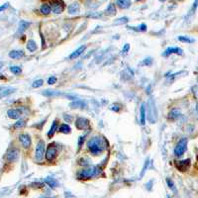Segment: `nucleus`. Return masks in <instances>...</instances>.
Here are the masks:
<instances>
[{
	"label": "nucleus",
	"mask_w": 198,
	"mask_h": 198,
	"mask_svg": "<svg viewBox=\"0 0 198 198\" xmlns=\"http://www.w3.org/2000/svg\"><path fill=\"white\" fill-rule=\"evenodd\" d=\"M87 147L89 152L93 155H99L106 150L107 142H106L105 138L101 137V136H94L88 140Z\"/></svg>",
	"instance_id": "obj_1"
},
{
	"label": "nucleus",
	"mask_w": 198,
	"mask_h": 198,
	"mask_svg": "<svg viewBox=\"0 0 198 198\" xmlns=\"http://www.w3.org/2000/svg\"><path fill=\"white\" fill-rule=\"evenodd\" d=\"M98 168H94V166H87V168H83L81 170H78L76 173V178L79 180H86L92 178L94 176L98 175V172H100Z\"/></svg>",
	"instance_id": "obj_2"
},
{
	"label": "nucleus",
	"mask_w": 198,
	"mask_h": 198,
	"mask_svg": "<svg viewBox=\"0 0 198 198\" xmlns=\"http://www.w3.org/2000/svg\"><path fill=\"white\" fill-rule=\"evenodd\" d=\"M187 139L186 138H182L181 140L176 144L174 148V155L175 157H181L183 155V153L187 150Z\"/></svg>",
	"instance_id": "obj_3"
},
{
	"label": "nucleus",
	"mask_w": 198,
	"mask_h": 198,
	"mask_svg": "<svg viewBox=\"0 0 198 198\" xmlns=\"http://www.w3.org/2000/svg\"><path fill=\"white\" fill-rule=\"evenodd\" d=\"M46 155V149H45V142L40 140L36 147V153H35V157L38 162H41L43 159L44 155Z\"/></svg>",
	"instance_id": "obj_4"
},
{
	"label": "nucleus",
	"mask_w": 198,
	"mask_h": 198,
	"mask_svg": "<svg viewBox=\"0 0 198 198\" xmlns=\"http://www.w3.org/2000/svg\"><path fill=\"white\" fill-rule=\"evenodd\" d=\"M46 159L48 162H54L55 159V157H57V147H55V145H50V146L48 147V149H47L46 151Z\"/></svg>",
	"instance_id": "obj_5"
},
{
	"label": "nucleus",
	"mask_w": 198,
	"mask_h": 198,
	"mask_svg": "<svg viewBox=\"0 0 198 198\" xmlns=\"http://www.w3.org/2000/svg\"><path fill=\"white\" fill-rule=\"evenodd\" d=\"M89 120L83 117H78L75 121V127L78 130H87L89 128Z\"/></svg>",
	"instance_id": "obj_6"
},
{
	"label": "nucleus",
	"mask_w": 198,
	"mask_h": 198,
	"mask_svg": "<svg viewBox=\"0 0 198 198\" xmlns=\"http://www.w3.org/2000/svg\"><path fill=\"white\" fill-rule=\"evenodd\" d=\"M149 105H150V107H149V120H150V122H152V123H155V121H157V108H155V104H153V100L151 99L150 101H149Z\"/></svg>",
	"instance_id": "obj_7"
},
{
	"label": "nucleus",
	"mask_w": 198,
	"mask_h": 198,
	"mask_svg": "<svg viewBox=\"0 0 198 198\" xmlns=\"http://www.w3.org/2000/svg\"><path fill=\"white\" fill-rule=\"evenodd\" d=\"M51 8H52L53 12L55 13V14H61V13L64 12V3L61 0H54V1H52Z\"/></svg>",
	"instance_id": "obj_8"
},
{
	"label": "nucleus",
	"mask_w": 198,
	"mask_h": 198,
	"mask_svg": "<svg viewBox=\"0 0 198 198\" xmlns=\"http://www.w3.org/2000/svg\"><path fill=\"white\" fill-rule=\"evenodd\" d=\"M19 157V150L18 149H11L6 153V159L9 162H14Z\"/></svg>",
	"instance_id": "obj_9"
},
{
	"label": "nucleus",
	"mask_w": 198,
	"mask_h": 198,
	"mask_svg": "<svg viewBox=\"0 0 198 198\" xmlns=\"http://www.w3.org/2000/svg\"><path fill=\"white\" fill-rule=\"evenodd\" d=\"M19 142L22 145V147L25 149L30 148L31 145H32V140H31V137L28 134L19 135Z\"/></svg>",
	"instance_id": "obj_10"
},
{
	"label": "nucleus",
	"mask_w": 198,
	"mask_h": 198,
	"mask_svg": "<svg viewBox=\"0 0 198 198\" xmlns=\"http://www.w3.org/2000/svg\"><path fill=\"white\" fill-rule=\"evenodd\" d=\"M175 166L177 168V170L180 171H186L190 166V159H184V161H179L175 162Z\"/></svg>",
	"instance_id": "obj_11"
},
{
	"label": "nucleus",
	"mask_w": 198,
	"mask_h": 198,
	"mask_svg": "<svg viewBox=\"0 0 198 198\" xmlns=\"http://www.w3.org/2000/svg\"><path fill=\"white\" fill-rule=\"evenodd\" d=\"M171 54H176L178 55H181L183 54V51H182V49L177 48V47H172V48L170 47V48H168L164 51L162 55H164V57H168V55H170Z\"/></svg>",
	"instance_id": "obj_12"
},
{
	"label": "nucleus",
	"mask_w": 198,
	"mask_h": 198,
	"mask_svg": "<svg viewBox=\"0 0 198 198\" xmlns=\"http://www.w3.org/2000/svg\"><path fill=\"white\" fill-rule=\"evenodd\" d=\"M16 89L13 87H5V86H0V99L4 98V97L8 96V95L12 94L15 92Z\"/></svg>",
	"instance_id": "obj_13"
},
{
	"label": "nucleus",
	"mask_w": 198,
	"mask_h": 198,
	"mask_svg": "<svg viewBox=\"0 0 198 198\" xmlns=\"http://www.w3.org/2000/svg\"><path fill=\"white\" fill-rule=\"evenodd\" d=\"M70 107L72 109H85L87 107V104L83 100H74L70 104Z\"/></svg>",
	"instance_id": "obj_14"
},
{
	"label": "nucleus",
	"mask_w": 198,
	"mask_h": 198,
	"mask_svg": "<svg viewBox=\"0 0 198 198\" xmlns=\"http://www.w3.org/2000/svg\"><path fill=\"white\" fill-rule=\"evenodd\" d=\"M86 50V46L83 45L81 47H79L78 49H76V50L74 51V52L72 53V55H70V59H77L78 57H80V55L83 54L84 51Z\"/></svg>",
	"instance_id": "obj_15"
},
{
	"label": "nucleus",
	"mask_w": 198,
	"mask_h": 198,
	"mask_svg": "<svg viewBox=\"0 0 198 198\" xmlns=\"http://www.w3.org/2000/svg\"><path fill=\"white\" fill-rule=\"evenodd\" d=\"M79 10H80V6H79V4L77 3V2H73V3L70 4L68 8V12L70 13V15L77 14V13L79 12Z\"/></svg>",
	"instance_id": "obj_16"
},
{
	"label": "nucleus",
	"mask_w": 198,
	"mask_h": 198,
	"mask_svg": "<svg viewBox=\"0 0 198 198\" xmlns=\"http://www.w3.org/2000/svg\"><path fill=\"white\" fill-rule=\"evenodd\" d=\"M147 109H146V104L143 103L140 108V122L141 125H145L146 124V118H147Z\"/></svg>",
	"instance_id": "obj_17"
},
{
	"label": "nucleus",
	"mask_w": 198,
	"mask_h": 198,
	"mask_svg": "<svg viewBox=\"0 0 198 198\" xmlns=\"http://www.w3.org/2000/svg\"><path fill=\"white\" fill-rule=\"evenodd\" d=\"M131 0H116V5L120 9H128L131 6Z\"/></svg>",
	"instance_id": "obj_18"
},
{
	"label": "nucleus",
	"mask_w": 198,
	"mask_h": 198,
	"mask_svg": "<svg viewBox=\"0 0 198 198\" xmlns=\"http://www.w3.org/2000/svg\"><path fill=\"white\" fill-rule=\"evenodd\" d=\"M57 126H59V120L55 119L54 122H53L52 126H51L50 131L48 132V137L49 138H53L54 135L55 134V132L57 131Z\"/></svg>",
	"instance_id": "obj_19"
},
{
	"label": "nucleus",
	"mask_w": 198,
	"mask_h": 198,
	"mask_svg": "<svg viewBox=\"0 0 198 198\" xmlns=\"http://www.w3.org/2000/svg\"><path fill=\"white\" fill-rule=\"evenodd\" d=\"M7 115L11 119H19L20 116H21V112L18 109H10V110L7 111Z\"/></svg>",
	"instance_id": "obj_20"
},
{
	"label": "nucleus",
	"mask_w": 198,
	"mask_h": 198,
	"mask_svg": "<svg viewBox=\"0 0 198 198\" xmlns=\"http://www.w3.org/2000/svg\"><path fill=\"white\" fill-rule=\"evenodd\" d=\"M42 94L45 95V96H48V97L61 96V95H64V96H66V94H64V93L59 92V91H55V90H44L43 92H42Z\"/></svg>",
	"instance_id": "obj_21"
},
{
	"label": "nucleus",
	"mask_w": 198,
	"mask_h": 198,
	"mask_svg": "<svg viewBox=\"0 0 198 198\" xmlns=\"http://www.w3.org/2000/svg\"><path fill=\"white\" fill-rule=\"evenodd\" d=\"M25 54L23 51H11L9 53V57L13 59H19L21 57H23Z\"/></svg>",
	"instance_id": "obj_22"
},
{
	"label": "nucleus",
	"mask_w": 198,
	"mask_h": 198,
	"mask_svg": "<svg viewBox=\"0 0 198 198\" xmlns=\"http://www.w3.org/2000/svg\"><path fill=\"white\" fill-rule=\"evenodd\" d=\"M45 182L51 188H55L59 186V182H57L55 178H53V177H47L45 179Z\"/></svg>",
	"instance_id": "obj_23"
},
{
	"label": "nucleus",
	"mask_w": 198,
	"mask_h": 198,
	"mask_svg": "<svg viewBox=\"0 0 198 198\" xmlns=\"http://www.w3.org/2000/svg\"><path fill=\"white\" fill-rule=\"evenodd\" d=\"M27 49H28L29 52H31V53L36 52L37 49H38L36 42H35L34 40H29L28 43H27Z\"/></svg>",
	"instance_id": "obj_24"
},
{
	"label": "nucleus",
	"mask_w": 198,
	"mask_h": 198,
	"mask_svg": "<svg viewBox=\"0 0 198 198\" xmlns=\"http://www.w3.org/2000/svg\"><path fill=\"white\" fill-rule=\"evenodd\" d=\"M40 11H41L42 14L49 15L51 13V11H52V8H51V6L49 5V4L44 3V4H42L41 7H40Z\"/></svg>",
	"instance_id": "obj_25"
},
{
	"label": "nucleus",
	"mask_w": 198,
	"mask_h": 198,
	"mask_svg": "<svg viewBox=\"0 0 198 198\" xmlns=\"http://www.w3.org/2000/svg\"><path fill=\"white\" fill-rule=\"evenodd\" d=\"M179 116H180V112L178 109H172L168 113V119L170 120H176Z\"/></svg>",
	"instance_id": "obj_26"
},
{
	"label": "nucleus",
	"mask_w": 198,
	"mask_h": 198,
	"mask_svg": "<svg viewBox=\"0 0 198 198\" xmlns=\"http://www.w3.org/2000/svg\"><path fill=\"white\" fill-rule=\"evenodd\" d=\"M105 13L109 16H114L115 14L117 13V10H116V7H115V5L113 3L109 4V6L107 7V9H106Z\"/></svg>",
	"instance_id": "obj_27"
},
{
	"label": "nucleus",
	"mask_w": 198,
	"mask_h": 198,
	"mask_svg": "<svg viewBox=\"0 0 198 198\" xmlns=\"http://www.w3.org/2000/svg\"><path fill=\"white\" fill-rule=\"evenodd\" d=\"M29 26H30V23L27 21H20L19 23V33H23L24 31H26L27 29L29 28Z\"/></svg>",
	"instance_id": "obj_28"
},
{
	"label": "nucleus",
	"mask_w": 198,
	"mask_h": 198,
	"mask_svg": "<svg viewBox=\"0 0 198 198\" xmlns=\"http://www.w3.org/2000/svg\"><path fill=\"white\" fill-rule=\"evenodd\" d=\"M59 131L61 133H63V134H70L72 129H70V127L68 124H63V125H61V127H59Z\"/></svg>",
	"instance_id": "obj_29"
},
{
	"label": "nucleus",
	"mask_w": 198,
	"mask_h": 198,
	"mask_svg": "<svg viewBox=\"0 0 198 198\" xmlns=\"http://www.w3.org/2000/svg\"><path fill=\"white\" fill-rule=\"evenodd\" d=\"M166 184H168V187H170V188L171 190H172V191H173V192H174V193H176V192H177V190H176V188H175L174 182H173L172 180H171L170 178H168H168L166 179Z\"/></svg>",
	"instance_id": "obj_30"
},
{
	"label": "nucleus",
	"mask_w": 198,
	"mask_h": 198,
	"mask_svg": "<svg viewBox=\"0 0 198 198\" xmlns=\"http://www.w3.org/2000/svg\"><path fill=\"white\" fill-rule=\"evenodd\" d=\"M10 72H12L13 74L18 75V74H20V73L22 72V68H20V66H11V68H10Z\"/></svg>",
	"instance_id": "obj_31"
},
{
	"label": "nucleus",
	"mask_w": 198,
	"mask_h": 198,
	"mask_svg": "<svg viewBox=\"0 0 198 198\" xmlns=\"http://www.w3.org/2000/svg\"><path fill=\"white\" fill-rule=\"evenodd\" d=\"M178 40L180 42H183V43H187V44H190L194 42L193 39H191V38H189V37H186V36H179Z\"/></svg>",
	"instance_id": "obj_32"
},
{
	"label": "nucleus",
	"mask_w": 198,
	"mask_h": 198,
	"mask_svg": "<svg viewBox=\"0 0 198 198\" xmlns=\"http://www.w3.org/2000/svg\"><path fill=\"white\" fill-rule=\"evenodd\" d=\"M26 125V122L24 120H18L16 123L14 124V128L15 129H19V128H23Z\"/></svg>",
	"instance_id": "obj_33"
},
{
	"label": "nucleus",
	"mask_w": 198,
	"mask_h": 198,
	"mask_svg": "<svg viewBox=\"0 0 198 198\" xmlns=\"http://www.w3.org/2000/svg\"><path fill=\"white\" fill-rule=\"evenodd\" d=\"M128 21H129V19L127 18V17H122V18L117 19L116 21L114 22V24H115V25H119V24H125Z\"/></svg>",
	"instance_id": "obj_34"
},
{
	"label": "nucleus",
	"mask_w": 198,
	"mask_h": 198,
	"mask_svg": "<svg viewBox=\"0 0 198 198\" xmlns=\"http://www.w3.org/2000/svg\"><path fill=\"white\" fill-rule=\"evenodd\" d=\"M43 83H44L43 79H37V80H35L34 82H33L32 86L34 88H38V87H41V86L43 85Z\"/></svg>",
	"instance_id": "obj_35"
},
{
	"label": "nucleus",
	"mask_w": 198,
	"mask_h": 198,
	"mask_svg": "<svg viewBox=\"0 0 198 198\" xmlns=\"http://www.w3.org/2000/svg\"><path fill=\"white\" fill-rule=\"evenodd\" d=\"M197 7H198V0H195L194 3H193V5H192V7H191V9H190L189 15H193V14H194L195 11H196V9H197Z\"/></svg>",
	"instance_id": "obj_36"
},
{
	"label": "nucleus",
	"mask_w": 198,
	"mask_h": 198,
	"mask_svg": "<svg viewBox=\"0 0 198 198\" xmlns=\"http://www.w3.org/2000/svg\"><path fill=\"white\" fill-rule=\"evenodd\" d=\"M148 166H149V159H147L146 162H145V164H144V166H143V170H142V171H141L140 177H143L144 176V174H145V172H146L147 168H148Z\"/></svg>",
	"instance_id": "obj_37"
},
{
	"label": "nucleus",
	"mask_w": 198,
	"mask_h": 198,
	"mask_svg": "<svg viewBox=\"0 0 198 198\" xmlns=\"http://www.w3.org/2000/svg\"><path fill=\"white\" fill-rule=\"evenodd\" d=\"M111 110H113V111H115V112H119L120 111V109H121V106L119 105V104H112L111 105V107H110Z\"/></svg>",
	"instance_id": "obj_38"
},
{
	"label": "nucleus",
	"mask_w": 198,
	"mask_h": 198,
	"mask_svg": "<svg viewBox=\"0 0 198 198\" xmlns=\"http://www.w3.org/2000/svg\"><path fill=\"white\" fill-rule=\"evenodd\" d=\"M57 77H55V76H51L50 78L48 79V83L50 84V85H53V84H55V82H57Z\"/></svg>",
	"instance_id": "obj_39"
},
{
	"label": "nucleus",
	"mask_w": 198,
	"mask_h": 198,
	"mask_svg": "<svg viewBox=\"0 0 198 198\" xmlns=\"http://www.w3.org/2000/svg\"><path fill=\"white\" fill-rule=\"evenodd\" d=\"M85 137H86V136H81V137H79V140H78V150L82 147V145H83V142H84V140H85Z\"/></svg>",
	"instance_id": "obj_40"
},
{
	"label": "nucleus",
	"mask_w": 198,
	"mask_h": 198,
	"mask_svg": "<svg viewBox=\"0 0 198 198\" xmlns=\"http://www.w3.org/2000/svg\"><path fill=\"white\" fill-rule=\"evenodd\" d=\"M152 64H153V59H150V57H148V59H145V61H143V64H144V66H150Z\"/></svg>",
	"instance_id": "obj_41"
},
{
	"label": "nucleus",
	"mask_w": 198,
	"mask_h": 198,
	"mask_svg": "<svg viewBox=\"0 0 198 198\" xmlns=\"http://www.w3.org/2000/svg\"><path fill=\"white\" fill-rule=\"evenodd\" d=\"M64 119L66 120V122H68V123H70V122L72 121V117L70 116V114H64Z\"/></svg>",
	"instance_id": "obj_42"
},
{
	"label": "nucleus",
	"mask_w": 198,
	"mask_h": 198,
	"mask_svg": "<svg viewBox=\"0 0 198 198\" xmlns=\"http://www.w3.org/2000/svg\"><path fill=\"white\" fill-rule=\"evenodd\" d=\"M138 30L142 31V32H145V31H147V25L146 24H141V25L138 27Z\"/></svg>",
	"instance_id": "obj_43"
},
{
	"label": "nucleus",
	"mask_w": 198,
	"mask_h": 198,
	"mask_svg": "<svg viewBox=\"0 0 198 198\" xmlns=\"http://www.w3.org/2000/svg\"><path fill=\"white\" fill-rule=\"evenodd\" d=\"M129 50H130V45H129V44H126V45L124 46V48H123V50H122V52H123L124 54H126V53L129 52Z\"/></svg>",
	"instance_id": "obj_44"
},
{
	"label": "nucleus",
	"mask_w": 198,
	"mask_h": 198,
	"mask_svg": "<svg viewBox=\"0 0 198 198\" xmlns=\"http://www.w3.org/2000/svg\"><path fill=\"white\" fill-rule=\"evenodd\" d=\"M8 6H9V4H8V3H5V4H3L2 6H0V12H2L3 10H5L6 8H8Z\"/></svg>",
	"instance_id": "obj_45"
},
{
	"label": "nucleus",
	"mask_w": 198,
	"mask_h": 198,
	"mask_svg": "<svg viewBox=\"0 0 198 198\" xmlns=\"http://www.w3.org/2000/svg\"><path fill=\"white\" fill-rule=\"evenodd\" d=\"M40 198H54V197H47V196H43V197H40Z\"/></svg>",
	"instance_id": "obj_46"
},
{
	"label": "nucleus",
	"mask_w": 198,
	"mask_h": 198,
	"mask_svg": "<svg viewBox=\"0 0 198 198\" xmlns=\"http://www.w3.org/2000/svg\"><path fill=\"white\" fill-rule=\"evenodd\" d=\"M159 1H162V2H164V1H166V0H159Z\"/></svg>",
	"instance_id": "obj_47"
},
{
	"label": "nucleus",
	"mask_w": 198,
	"mask_h": 198,
	"mask_svg": "<svg viewBox=\"0 0 198 198\" xmlns=\"http://www.w3.org/2000/svg\"><path fill=\"white\" fill-rule=\"evenodd\" d=\"M136 1H138V2H139V1H141V0H136Z\"/></svg>",
	"instance_id": "obj_48"
},
{
	"label": "nucleus",
	"mask_w": 198,
	"mask_h": 198,
	"mask_svg": "<svg viewBox=\"0 0 198 198\" xmlns=\"http://www.w3.org/2000/svg\"><path fill=\"white\" fill-rule=\"evenodd\" d=\"M166 198H170V196H168V197H166Z\"/></svg>",
	"instance_id": "obj_49"
}]
</instances>
